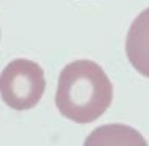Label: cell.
I'll use <instances>...</instances> for the list:
<instances>
[{"mask_svg":"<svg viewBox=\"0 0 149 146\" xmlns=\"http://www.w3.org/2000/svg\"><path fill=\"white\" fill-rule=\"evenodd\" d=\"M84 146H148L138 130L124 124H106L97 127L84 141Z\"/></svg>","mask_w":149,"mask_h":146,"instance_id":"cell-4","label":"cell"},{"mask_svg":"<svg viewBox=\"0 0 149 146\" xmlns=\"http://www.w3.org/2000/svg\"><path fill=\"white\" fill-rule=\"evenodd\" d=\"M46 81L43 68L33 60L16 59L0 75V97L13 110H30L41 100Z\"/></svg>","mask_w":149,"mask_h":146,"instance_id":"cell-2","label":"cell"},{"mask_svg":"<svg viewBox=\"0 0 149 146\" xmlns=\"http://www.w3.org/2000/svg\"><path fill=\"white\" fill-rule=\"evenodd\" d=\"M113 102V84L105 70L92 60H74L59 75L56 106L78 124L98 119Z\"/></svg>","mask_w":149,"mask_h":146,"instance_id":"cell-1","label":"cell"},{"mask_svg":"<svg viewBox=\"0 0 149 146\" xmlns=\"http://www.w3.org/2000/svg\"><path fill=\"white\" fill-rule=\"evenodd\" d=\"M125 54L133 68L149 78V8L133 19L125 38Z\"/></svg>","mask_w":149,"mask_h":146,"instance_id":"cell-3","label":"cell"}]
</instances>
